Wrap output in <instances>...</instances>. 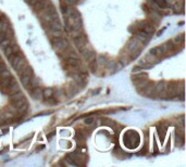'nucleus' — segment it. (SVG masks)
Segmentation results:
<instances>
[{
  "instance_id": "obj_26",
  "label": "nucleus",
  "mask_w": 186,
  "mask_h": 167,
  "mask_svg": "<svg viewBox=\"0 0 186 167\" xmlns=\"http://www.w3.org/2000/svg\"><path fill=\"white\" fill-rule=\"evenodd\" d=\"M52 94H54V90L51 88H46V89L43 90V97L49 98V97H52Z\"/></svg>"
},
{
  "instance_id": "obj_38",
  "label": "nucleus",
  "mask_w": 186,
  "mask_h": 167,
  "mask_svg": "<svg viewBox=\"0 0 186 167\" xmlns=\"http://www.w3.org/2000/svg\"><path fill=\"white\" fill-rule=\"evenodd\" d=\"M47 102L49 103V104H56L57 103V100H56V98H47Z\"/></svg>"
},
{
  "instance_id": "obj_19",
  "label": "nucleus",
  "mask_w": 186,
  "mask_h": 167,
  "mask_svg": "<svg viewBox=\"0 0 186 167\" xmlns=\"http://www.w3.org/2000/svg\"><path fill=\"white\" fill-rule=\"evenodd\" d=\"M142 29L145 33H147L148 35H153V33H155V27H153V25L149 23V22H147V23H146V24L143 26Z\"/></svg>"
},
{
  "instance_id": "obj_46",
  "label": "nucleus",
  "mask_w": 186,
  "mask_h": 167,
  "mask_svg": "<svg viewBox=\"0 0 186 167\" xmlns=\"http://www.w3.org/2000/svg\"><path fill=\"white\" fill-rule=\"evenodd\" d=\"M0 59H1V58H0Z\"/></svg>"
},
{
  "instance_id": "obj_14",
  "label": "nucleus",
  "mask_w": 186,
  "mask_h": 167,
  "mask_svg": "<svg viewBox=\"0 0 186 167\" xmlns=\"http://www.w3.org/2000/svg\"><path fill=\"white\" fill-rule=\"evenodd\" d=\"M13 79H14V77H12V76H9V77L3 78V79H0V87H1V89L5 91L7 89V87L11 84V81Z\"/></svg>"
},
{
  "instance_id": "obj_21",
  "label": "nucleus",
  "mask_w": 186,
  "mask_h": 167,
  "mask_svg": "<svg viewBox=\"0 0 186 167\" xmlns=\"http://www.w3.org/2000/svg\"><path fill=\"white\" fill-rule=\"evenodd\" d=\"M144 59L146 60V62H148V63H151V64H153L155 62H157V61H158V58H157V57H155V55H153V54H151V53L146 54V55L144 57Z\"/></svg>"
},
{
  "instance_id": "obj_18",
  "label": "nucleus",
  "mask_w": 186,
  "mask_h": 167,
  "mask_svg": "<svg viewBox=\"0 0 186 167\" xmlns=\"http://www.w3.org/2000/svg\"><path fill=\"white\" fill-rule=\"evenodd\" d=\"M172 8L176 12H183L184 11V2H183V0H177L174 5H172Z\"/></svg>"
},
{
  "instance_id": "obj_11",
  "label": "nucleus",
  "mask_w": 186,
  "mask_h": 167,
  "mask_svg": "<svg viewBox=\"0 0 186 167\" xmlns=\"http://www.w3.org/2000/svg\"><path fill=\"white\" fill-rule=\"evenodd\" d=\"M47 27H48V29H50V32L62 29V25H61V23L59 22V19L58 20H54V21H51L50 23H48Z\"/></svg>"
},
{
  "instance_id": "obj_36",
  "label": "nucleus",
  "mask_w": 186,
  "mask_h": 167,
  "mask_svg": "<svg viewBox=\"0 0 186 167\" xmlns=\"http://www.w3.org/2000/svg\"><path fill=\"white\" fill-rule=\"evenodd\" d=\"M78 2V0H64V5H74Z\"/></svg>"
},
{
  "instance_id": "obj_22",
  "label": "nucleus",
  "mask_w": 186,
  "mask_h": 167,
  "mask_svg": "<svg viewBox=\"0 0 186 167\" xmlns=\"http://www.w3.org/2000/svg\"><path fill=\"white\" fill-rule=\"evenodd\" d=\"M148 84H149V81H148L147 78H146V79H143V81H141L139 83H137L135 86H136L137 90H138V91H141L142 89H144L145 87L147 86Z\"/></svg>"
},
{
  "instance_id": "obj_29",
  "label": "nucleus",
  "mask_w": 186,
  "mask_h": 167,
  "mask_svg": "<svg viewBox=\"0 0 186 167\" xmlns=\"http://www.w3.org/2000/svg\"><path fill=\"white\" fill-rule=\"evenodd\" d=\"M5 50V54H6L7 57H9L10 54L14 53V51H13V47H12V45H9V46H7L6 48L3 49Z\"/></svg>"
},
{
  "instance_id": "obj_32",
  "label": "nucleus",
  "mask_w": 186,
  "mask_h": 167,
  "mask_svg": "<svg viewBox=\"0 0 186 167\" xmlns=\"http://www.w3.org/2000/svg\"><path fill=\"white\" fill-rule=\"evenodd\" d=\"M27 108H28L27 102H25V103H23L22 105H21L19 108H17V110L20 112V113H24V112H26V111H27Z\"/></svg>"
},
{
  "instance_id": "obj_42",
  "label": "nucleus",
  "mask_w": 186,
  "mask_h": 167,
  "mask_svg": "<svg viewBox=\"0 0 186 167\" xmlns=\"http://www.w3.org/2000/svg\"><path fill=\"white\" fill-rule=\"evenodd\" d=\"M176 1H177V0H165V2L168 3V5H171V7L174 5Z\"/></svg>"
},
{
  "instance_id": "obj_40",
  "label": "nucleus",
  "mask_w": 186,
  "mask_h": 167,
  "mask_svg": "<svg viewBox=\"0 0 186 167\" xmlns=\"http://www.w3.org/2000/svg\"><path fill=\"white\" fill-rule=\"evenodd\" d=\"M5 38H7V33L6 32H0V41L3 40Z\"/></svg>"
},
{
  "instance_id": "obj_1",
  "label": "nucleus",
  "mask_w": 186,
  "mask_h": 167,
  "mask_svg": "<svg viewBox=\"0 0 186 167\" xmlns=\"http://www.w3.org/2000/svg\"><path fill=\"white\" fill-rule=\"evenodd\" d=\"M124 142L128 148H135L139 143V136L136 131H128L124 136Z\"/></svg>"
},
{
  "instance_id": "obj_16",
  "label": "nucleus",
  "mask_w": 186,
  "mask_h": 167,
  "mask_svg": "<svg viewBox=\"0 0 186 167\" xmlns=\"http://www.w3.org/2000/svg\"><path fill=\"white\" fill-rule=\"evenodd\" d=\"M39 85V81L37 77H35V76H32V78H31V81H29V83H28L27 85H26V88H27L28 90L29 89H33V88H35V87H38Z\"/></svg>"
},
{
  "instance_id": "obj_28",
  "label": "nucleus",
  "mask_w": 186,
  "mask_h": 167,
  "mask_svg": "<svg viewBox=\"0 0 186 167\" xmlns=\"http://www.w3.org/2000/svg\"><path fill=\"white\" fill-rule=\"evenodd\" d=\"M25 102H27V101H26V99H25V97H23L22 99H20L19 101H17V102H14V103H13L12 105H13V106H14V108L17 110V108H20V106H21V105H22L23 103H25Z\"/></svg>"
},
{
  "instance_id": "obj_37",
  "label": "nucleus",
  "mask_w": 186,
  "mask_h": 167,
  "mask_svg": "<svg viewBox=\"0 0 186 167\" xmlns=\"http://www.w3.org/2000/svg\"><path fill=\"white\" fill-rule=\"evenodd\" d=\"M142 71H143V69L141 66H135V67L132 70V72H133V74H137V73H141Z\"/></svg>"
},
{
  "instance_id": "obj_24",
  "label": "nucleus",
  "mask_w": 186,
  "mask_h": 167,
  "mask_svg": "<svg viewBox=\"0 0 186 167\" xmlns=\"http://www.w3.org/2000/svg\"><path fill=\"white\" fill-rule=\"evenodd\" d=\"M173 43L175 45H181V46H183V43H184V34H181L179 36H175L173 38Z\"/></svg>"
},
{
  "instance_id": "obj_10",
  "label": "nucleus",
  "mask_w": 186,
  "mask_h": 167,
  "mask_svg": "<svg viewBox=\"0 0 186 167\" xmlns=\"http://www.w3.org/2000/svg\"><path fill=\"white\" fill-rule=\"evenodd\" d=\"M143 94L147 96V97H153L155 96V84L153 83H149L147 86L143 89Z\"/></svg>"
},
{
  "instance_id": "obj_33",
  "label": "nucleus",
  "mask_w": 186,
  "mask_h": 167,
  "mask_svg": "<svg viewBox=\"0 0 186 167\" xmlns=\"http://www.w3.org/2000/svg\"><path fill=\"white\" fill-rule=\"evenodd\" d=\"M51 33V36L52 37H61L62 35H63V32H62V29H59V31H52Z\"/></svg>"
},
{
  "instance_id": "obj_27",
  "label": "nucleus",
  "mask_w": 186,
  "mask_h": 167,
  "mask_svg": "<svg viewBox=\"0 0 186 167\" xmlns=\"http://www.w3.org/2000/svg\"><path fill=\"white\" fill-rule=\"evenodd\" d=\"M157 130H158L159 135H161V138L163 139L164 136H165V132H167V128L164 127L163 125H159L158 127H157Z\"/></svg>"
},
{
  "instance_id": "obj_34",
  "label": "nucleus",
  "mask_w": 186,
  "mask_h": 167,
  "mask_svg": "<svg viewBox=\"0 0 186 167\" xmlns=\"http://www.w3.org/2000/svg\"><path fill=\"white\" fill-rule=\"evenodd\" d=\"M55 97L60 98V99L64 98V90H62V89H58V90L55 92Z\"/></svg>"
},
{
  "instance_id": "obj_15",
  "label": "nucleus",
  "mask_w": 186,
  "mask_h": 167,
  "mask_svg": "<svg viewBox=\"0 0 186 167\" xmlns=\"http://www.w3.org/2000/svg\"><path fill=\"white\" fill-rule=\"evenodd\" d=\"M148 76L147 74H145V73H137V74H133V77H132V79H133V83H134V85H136L137 83H139L143 79H146Z\"/></svg>"
},
{
  "instance_id": "obj_17",
  "label": "nucleus",
  "mask_w": 186,
  "mask_h": 167,
  "mask_svg": "<svg viewBox=\"0 0 186 167\" xmlns=\"http://www.w3.org/2000/svg\"><path fill=\"white\" fill-rule=\"evenodd\" d=\"M149 53L153 54L155 57H157V58H160L163 53V50H162V48H161V46L160 47H153V48H151L150 50H149Z\"/></svg>"
},
{
  "instance_id": "obj_41",
  "label": "nucleus",
  "mask_w": 186,
  "mask_h": 167,
  "mask_svg": "<svg viewBox=\"0 0 186 167\" xmlns=\"http://www.w3.org/2000/svg\"><path fill=\"white\" fill-rule=\"evenodd\" d=\"M6 69H7L6 64H5V63L1 61V59H0V72H1V71H3V70H6Z\"/></svg>"
},
{
  "instance_id": "obj_23",
  "label": "nucleus",
  "mask_w": 186,
  "mask_h": 167,
  "mask_svg": "<svg viewBox=\"0 0 186 167\" xmlns=\"http://www.w3.org/2000/svg\"><path fill=\"white\" fill-rule=\"evenodd\" d=\"M153 3L157 5L158 8L160 9H165V8H168V3L165 2V0H153Z\"/></svg>"
},
{
  "instance_id": "obj_20",
  "label": "nucleus",
  "mask_w": 186,
  "mask_h": 167,
  "mask_svg": "<svg viewBox=\"0 0 186 167\" xmlns=\"http://www.w3.org/2000/svg\"><path fill=\"white\" fill-rule=\"evenodd\" d=\"M24 97V94H23L21 91H17V93H14V94H12V96H10V102L13 104L14 102H17V101H19L20 99H22V98Z\"/></svg>"
},
{
  "instance_id": "obj_35",
  "label": "nucleus",
  "mask_w": 186,
  "mask_h": 167,
  "mask_svg": "<svg viewBox=\"0 0 186 167\" xmlns=\"http://www.w3.org/2000/svg\"><path fill=\"white\" fill-rule=\"evenodd\" d=\"M107 61H108V59L106 58V57H104V55H100L98 58V60H97V63L99 64H106L107 63Z\"/></svg>"
},
{
  "instance_id": "obj_44",
  "label": "nucleus",
  "mask_w": 186,
  "mask_h": 167,
  "mask_svg": "<svg viewBox=\"0 0 186 167\" xmlns=\"http://www.w3.org/2000/svg\"><path fill=\"white\" fill-rule=\"evenodd\" d=\"M55 135H56V132H55V131H52L51 134H49V135L47 136V139H51V138H52V137H54Z\"/></svg>"
},
{
  "instance_id": "obj_2",
  "label": "nucleus",
  "mask_w": 186,
  "mask_h": 167,
  "mask_svg": "<svg viewBox=\"0 0 186 167\" xmlns=\"http://www.w3.org/2000/svg\"><path fill=\"white\" fill-rule=\"evenodd\" d=\"M51 43H52V46H54L55 50H57L58 52H62L66 48H69L68 40L62 37H54L52 40H51Z\"/></svg>"
},
{
  "instance_id": "obj_3",
  "label": "nucleus",
  "mask_w": 186,
  "mask_h": 167,
  "mask_svg": "<svg viewBox=\"0 0 186 167\" xmlns=\"http://www.w3.org/2000/svg\"><path fill=\"white\" fill-rule=\"evenodd\" d=\"M143 47V43L137 39V38H132L128 40V43H126V49L130 51V53L135 52L137 50H141Z\"/></svg>"
},
{
  "instance_id": "obj_25",
  "label": "nucleus",
  "mask_w": 186,
  "mask_h": 167,
  "mask_svg": "<svg viewBox=\"0 0 186 167\" xmlns=\"http://www.w3.org/2000/svg\"><path fill=\"white\" fill-rule=\"evenodd\" d=\"M11 43V38L10 37H7V38H5L3 40H1L0 41V48L1 49H5L7 47V46H9Z\"/></svg>"
},
{
  "instance_id": "obj_13",
  "label": "nucleus",
  "mask_w": 186,
  "mask_h": 167,
  "mask_svg": "<svg viewBox=\"0 0 186 167\" xmlns=\"http://www.w3.org/2000/svg\"><path fill=\"white\" fill-rule=\"evenodd\" d=\"M50 2L49 0H39L37 3H35V5H33L34 10L36 11V12H39V11L41 10V9H44L46 5H48Z\"/></svg>"
},
{
  "instance_id": "obj_6",
  "label": "nucleus",
  "mask_w": 186,
  "mask_h": 167,
  "mask_svg": "<svg viewBox=\"0 0 186 167\" xmlns=\"http://www.w3.org/2000/svg\"><path fill=\"white\" fill-rule=\"evenodd\" d=\"M82 54H83V57L86 59V61L89 62V63L96 60V53H95V51L92 50L90 48H88V47H86V48L83 50Z\"/></svg>"
},
{
  "instance_id": "obj_12",
  "label": "nucleus",
  "mask_w": 186,
  "mask_h": 167,
  "mask_svg": "<svg viewBox=\"0 0 186 167\" xmlns=\"http://www.w3.org/2000/svg\"><path fill=\"white\" fill-rule=\"evenodd\" d=\"M32 98L34 100H41L43 98V89L39 88V87H35L33 88V91H32Z\"/></svg>"
},
{
  "instance_id": "obj_4",
  "label": "nucleus",
  "mask_w": 186,
  "mask_h": 167,
  "mask_svg": "<svg viewBox=\"0 0 186 167\" xmlns=\"http://www.w3.org/2000/svg\"><path fill=\"white\" fill-rule=\"evenodd\" d=\"M165 89H167V83L165 81H159L155 84V96L160 98H165Z\"/></svg>"
},
{
  "instance_id": "obj_31",
  "label": "nucleus",
  "mask_w": 186,
  "mask_h": 167,
  "mask_svg": "<svg viewBox=\"0 0 186 167\" xmlns=\"http://www.w3.org/2000/svg\"><path fill=\"white\" fill-rule=\"evenodd\" d=\"M114 66H115V61H107L106 63V67L110 71H113L114 70Z\"/></svg>"
},
{
  "instance_id": "obj_9",
  "label": "nucleus",
  "mask_w": 186,
  "mask_h": 167,
  "mask_svg": "<svg viewBox=\"0 0 186 167\" xmlns=\"http://www.w3.org/2000/svg\"><path fill=\"white\" fill-rule=\"evenodd\" d=\"M135 35H136L137 39H138L142 43H147L148 40H149V38H150V35H148L147 33H145L143 29H138V31L135 33Z\"/></svg>"
},
{
  "instance_id": "obj_8",
  "label": "nucleus",
  "mask_w": 186,
  "mask_h": 167,
  "mask_svg": "<svg viewBox=\"0 0 186 167\" xmlns=\"http://www.w3.org/2000/svg\"><path fill=\"white\" fill-rule=\"evenodd\" d=\"M41 20H43V23H50L54 20H58V15H57V12L54 11L51 13H45V14H41Z\"/></svg>"
},
{
  "instance_id": "obj_45",
  "label": "nucleus",
  "mask_w": 186,
  "mask_h": 167,
  "mask_svg": "<svg viewBox=\"0 0 186 167\" xmlns=\"http://www.w3.org/2000/svg\"><path fill=\"white\" fill-rule=\"evenodd\" d=\"M25 1H26V2H28V1H29V0H25Z\"/></svg>"
},
{
  "instance_id": "obj_30",
  "label": "nucleus",
  "mask_w": 186,
  "mask_h": 167,
  "mask_svg": "<svg viewBox=\"0 0 186 167\" xmlns=\"http://www.w3.org/2000/svg\"><path fill=\"white\" fill-rule=\"evenodd\" d=\"M9 76H11V73L9 72V70H3L0 72V79H3V78H7V77H9Z\"/></svg>"
},
{
  "instance_id": "obj_43",
  "label": "nucleus",
  "mask_w": 186,
  "mask_h": 167,
  "mask_svg": "<svg viewBox=\"0 0 186 167\" xmlns=\"http://www.w3.org/2000/svg\"><path fill=\"white\" fill-rule=\"evenodd\" d=\"M38 1H39V0H29L27 3H28L29 5H31V7H33V5H35V3H37Z\"/></svg>"
},
{
  "instance_id": "obj_5",
  "label": "nucleus",
  "mask_w": 186,
  "mask_h": 167,
  "mask_svg": "<svg viewBox=\"0 0 186 167\" xmlns=\"http://www.w3.org/2000/svg\"><path fill=\"white\" fill-rule=\"evenodd\" d=\"M73 41H74L75 46L77 47V49L80 50V52H82L83 50L87 47V39H86L85 36L80 35V36H77V37H74Z\"/></svg>"
},
{
  "instance_id": "obj_39",
  "label": "nucleus",
  "mask_w": 186,
  "mask_h": 167,
  "mask_svg": "<svg viewBox=\"0 0 186 167\" xmlns=\"http://www.w3.org/2000/svg\"><path fill=\"white\" fill-rule=\"evenodd\" d=\"M93 122H94V119L92 118V117H88V118H86L85 120H84V124H85V125H90Z\"/></svg>"
},
{
  "instance_id": "obj_7",
  "label": "nucleus",
  "mask_w": 186,
  "mask_h": 167,
  "mask_svg": "<svg viewBox=\"0 0 186 167\" xmlns=\"http://www.w3.org/2000/svg\"><path fill=\"white\" fill-rule=\"evenodd\" d=\"M17 91H20V87H19V84L17 83L15 79H13L11 81V84L7 87V89L5 90V92L7 94H9V96H12V94L17 93Z\"/></svg>"
}]
</instances>
